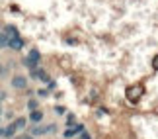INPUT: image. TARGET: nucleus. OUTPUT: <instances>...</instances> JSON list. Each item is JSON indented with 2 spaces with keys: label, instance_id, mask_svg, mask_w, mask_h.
<instances>
[{
  "label": "nucleus",
  "instance_id": "nucleus-16",
  "mask_svg": "<svg viewBox=\"0 0 158 139\" xmlns=\"http://www.w3.org/2000/svg\"><path fill=\"white\" fill-rule=\"evenodd\" d=\"M4 100H6V92H4V90H0V104H2Z\"/></svg>",
  "mask_w": 158,
  "mask_h": 139
},
{
  "label": "nucleus",
  "instance_id": "nucleus-5",
  "mask_svg": "<svg viewBox=\"0 0 158 139\" xmlns=\"http://www.w3.org/2000/svg\"><path fill=\"white\" fill-rule=\"evenodd\" d=\"M8 47H10V49H14V51H20L22 47H23V39L20 37V35L10 37V39H8Z\"/></svg>",
  "mask_w": 158,
  "mask_h": 139
},
{
  "label": "nucleus",
  "instance_id": "nucleus-14",
  "mask_svg": "<svg viewBox=\"0 0 158 139\" xmlns=\"http://www.w3.org/2000/svg\"><path fill=\"white\" fill-rule=\"evenodd\" d=\"M74 124H76V116H72V114H69V118H66V125L70 128V125H74Z\"/></svg>",
  "mask_w": 158,
  "mask_h": 139
},
{
  "label": "nucleus",
  "instance_id": "nucleus-10",
  "mask_svg": "<svg viewBox=\"0 0 158 139\" xmlns=\"http://www.w3.org/2000/svg\"><path fill=\"white\" fill-rule=\"evenodd\" d=\"M14 135H16V129H14V128H12V124H10V125H8V128H6V129H4V137H14Z\"/></svg>",
  "mask_w": 158,
  "mask_h": 139
},
{
  "label": "nucleus",
  "instance_id": "nucleus-22",
  "mask_svg": "<svg viewBox=\"0 0 158 139\" xmlns=\"http://www.w3.org/2000/svg\"><path fill=\"white\" fill-rule=\"evenodd\" d=\"M0 116H2V108H0Z\"/></svg>",
  "mask_w": 158,
  "mask_h": 139
},
{
  "label": "nucleus",
  "instance_id": "nucleus-4",
  "mask_svg": "<svg viewBox=\"0 0 158 139\" xmlns=\"http://www.w3.org/2000/svg\"><path fill=\"white\" fill-rule=\"evenodd\" d=\"M12 86H14V88H18V90L26 88V86H27V78L23 76V75H16L14 78H12Z\"/></svg>",
  "mask_w": 158,
  "mask_h": 139
},
{
  "label": "nucleus",
  "instance_id": "nucleus-11",
  "mask_svg": "<svg viewBox=\"0 0 158 139\" xmlns=\"http://www.w3.org/2000/svg\"><path fill=\"white\" fill-rule=\"evenodd\" d=\"M27 110H29V112H33V110H37V100H35V98H31V100H29V102H27Z\"/></svg>",
  "mask_w": 158,
  "mask_h": 139
},
{
  "label": "nucleus",
  "instance_id": "nucleus-1",
  "mask_svg": "<svg viewBox=\"0 0 158 139\" xmlns=\"http://www.w3.org/2000/svg\"><path fill=\"white\" fill-rule=\"evenodd\" d=\"M143 94H144L143 84H135V86H129L125 90V96H127V100H129L131 104H137V102L143 98Z\"/></svg>",
  "mask_w": 158,
  "mask_h": 139
},
{
  "label": "nucleus",
  "instance_id": "nucleus-20",
  "mask_svg": "<svg viewBox=\"0 0 158 139\" xmlns=\"http://www.w3.org/2000/svg\"><path fill=\"white\" fill-rule=\"evenodd\" d=\"M4 72H6V69L2 67V65H0V76H2V75H4Z\"/></svg>",
  "mask_w": 158,
  "mask_h": 139
},
{
  "label": "nucleus",
  "instance_id": "nucleus-9",
  "mask_svg": "<svg viewBox=\"0 0 158 139\" xmlns=\"http://www.w3.org/2000/svg\"><path fill=\"white\" fill-rule=\"evenodd\" d=\"M4 33L8 35V37H16V35H18V29H16L14 26H6V28H4Z\"/></svg>",
  "mask_w": 158,
  "mask_h": 139
},
{
  "label": "nucleus",
  "instance_id": "nucleus-3",
  "mask_svg": "<svg viewBox=\"0 0 158 139\" xmlns=\"http://www.w3.org/2000/svg\"><path fill=\"white\" fill-rule=\"evenodd\" d=\"M84 131V125L82 124H74V125H70V128H66V131H64V137L66 139H70V137H76V135H80Z\"/></svg>",
  "mask_w": 158,
  "mask_h": 139
},
{
  "label": "nucleus",
  "instance_id": "nucleus-19",
  "mask_svg": "<svg viewBox=\"0 0 158 139\" xmlns=\"http://www.w3.org/2000/svg\"><path fill=\"white\" fill-rule=\"evenodd\" d=\"M55 112H59V114H64V108H63V106H57V108H55Z\"/></svg>",
  "mask_w": 158,
  "mask_h": 139
},
{
  "label": "nucleus",
  "instance_id": "nucleus-2",
  "mask_svg": "<svg viewBox=\"0 0 158 139\" xmlns=\"http://www.w3.org/2000/svg\"><path fill=\"white\" fill-rule=\"evenodd\" d=\"M39 59H41V53H39V49H35V47H33V49L27 53V57L23 59V65H26L27 69H35V67H37V63H39Z\"/></svg>",
  "mask_w": 158,
  "mask_h": 139
},
{
  "label": "nucleus",
  "instance_id": "nucleus-7",
  "mask_svg": "<svg viewBox=\"0 0 158 139\" xmlns=\"http://www.w3.org/2000/svg\"><path fill=\"white\" fill-rule=\"evenodd\" d=\"M29 119H31L33 124L41 122V119H43V112H41V110H33L31 114H29Z\"/></svg>",
  "mask_w": 158,
  "mask_h": 139
},
{
  "label": "nucleus",
  "instance_id": "nucleus-12",
  "mask_svg": "<svg viewBox=\"0 0 158 139\" xmlns=\"http://www.w3.org/2000/svg\"><path fill=\"white\" fill-rule=\"evenodd\" d=\"M8 35L6 33H0V47H8Z\"/></svg>",
  "mask_w": 158,
  "mask_h": 139
},
{
  "label": "nucleus",
  "instance_id": "nucleus-13",
  "mask_svg": "<svg viewBox=\"0 0 158 139\" xmlns=\"http://www.w3.org/2000/svg\"><path fill=\"white\" fill-rule=\"evenodd\" d=\"M45 133H57V125H55V124L45 125Z\"/></svg>",
  "mask_w": 158,
  "mask_h": 139
},
{
  "label": "nucleus",
  "instance_id": "nucleus-17",
  "mask_svg": "<svg viewBox=\"0 0 158 139\" xmlns=\"http://www.w3.org/2000/svg\"><path fill=\"white\" fill-rule=\"evenodd\" d=\"M16 139H33L29 133H23V135H20V137H16Z\"/></svg>",
  "mask_w": 158,
  "mask_h": 139
},
{
  "label": "nucleus",
  "instance_id": "nucleus-21",
  "mask_svg": "<svg viewBox=\"0 0 158 139\" xmlns=\"http://www.w3.org/2000/svg\"><path fill=\"white\" fill-rule=\"evenodd\" d=\"M2 135H4V129H2V128H0V137H2Z\"/></svg>",
  "mask_w": 158,
  "mask_h": 139
},
{
  "label": "nucleus",
  "instance_id": "nucleus-18",
  "mask_svg": "<svg viewBox=\"0 0 158 139\" xmlns=\"http://www.w3.org/2000/svg\"><path fill=\"white\" fill-rule=\"evenodd\" d=\"M78 139H90V135L86 133V131H82V133H80V137H78Z\"/></svg>",
  "mask_w": 158,
  "mask_h": 139
},
{
  "label": "nucleus",
  "instance_id": "nucleus-6",
  "mask_svg": "<svg viewBox=\"0 0 158 139\" xmlns=\"http://www.w3.org/2000/svg\"><path fill=\"white\" fill-rule=\"evenodd\" d=\"M26 124H27L26 118H18V119H14V122H12V128H14L16 131H20V129L26 128Z\"/></svg>",
  "mask_w": 158,
  "mask_h": 139
},
{
  "label": "nucleus",
  "instance_id": "nucleus-15",
  "mask_svg": "<svg viewBox=\"0 0 158 139\" xmlns=\"http://www.w3.org/2000/svg\"><path fill=\"white\" fill-rule=\"evenodd\" d=\"M152 69H154V71H158V53L152 57Z\"/></svg>",
  "mask_w": 158,
  "mask_h": 139
},
{
  "label": "nucleus",
  "instance_id": "nucleus-8",
  "mask_svg": "<svg viewBox=\"0 0 158 139\" xmlns=\"http://www.w3.org/2000/svg\"><path fill=\"white\" fill-rule=\"evenodd\" d=\"M29 135H31V137L45 135V128H43V125H41V128H39V125H35V128H31V131H29Z\"/></svg>",
  "mask_w": 158,
  "mask_h": 139
}]
</instances>
